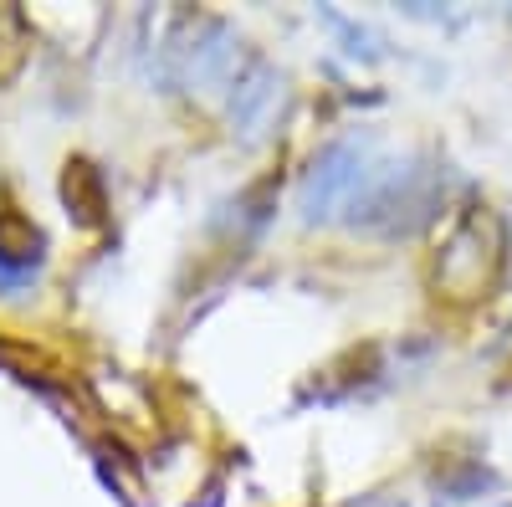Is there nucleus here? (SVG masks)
Masks as SVG:
<instances>
[{
	"mask_svg": "<svg viewBox=\"0 0 512 507\" xmlns=\"http://www.w3.org/2000/svg\"><path fill=\"white\" fill-rule=\"evenodd\" d=\"M287 72L267 57H241V67L231 72L226 82V123H231V134L241 144H262L272 129H277V118L287 113Z\"/></svg>",
	"mask_w": 512,
	"mask_h": 507,
	"instance_id": "nucleus-5",
	"label": "nucleus"
},
{
	"mask_svg": "<svg viewBox=\"0 0 512 507\" xmlns=\"http://www.w3.org/2000/svg\"><path fill=\"white\" fill-rule=\"evenodd\" d=\"M446 195V164L436 154H405V159H379L369 169L364 190L349 205V226L364 236H410L441 210Z\"/></svg>",
	"mask_w": 512,
	"mask_h": 507,
	"instance_id": "nucleus-1",
	"label": "nucleus"
},
{
	"mask_svg": "<svg viewBox=\"0 0 512 507\" xmlns=\"http://www.w3.org/2000/svg\"><path fill=\"white\" fill-rule=\"evenodd\" d=\"M349 507H405V497H390V492H369V497H354Z\"/></svg>",
	"mask_w": 512,
	"mask_h": 507,
	"instance_id": "nucleus-9",
	"label": "nucleus"
},
{
	"mask_svg": "<svg viewBox=\"0 0 512 507\" xmlns=\"http://www.w3.org/2000/svg\"><path fill=\"white\" fill-rule=\"evenodd\" d=\"M323 21L338 31V41H344V52L349 57H359V62H374V57H384L379 47H384V41H379V31H369L364 21H349V16H338V11H323Z\"/></svg>",
	"mask_w": 512,
	"mask_h": 507,
	"instance_id": "nucleus-8",
	"label": "nucleus"
},
{
	"mask_svg": "<svg viewBox=\"0 0 512 507\" xmlns=\"http://www.w3.org/2000/svg\"><path fill=\"white\" fill-rule=\"evenodd\" d=\"M502 226L487 210H472L461 216L441 246V262H436V287H446V298H477V292L492 287L497 267H502Z\"/></svg>",
	"mask_w": 512,
	"mask_h": 507,
	"instance_id": "nucleus-4",
	"label": "nucleus"
},
{
	"mask_svg": "<svg viewBox=\"0 0 512 507\" xmlns=\"http://www.w3.org/2000/svg\"><path fill=\"white\" fill-rule=\"evenodd\" d=\"M497 507H512V502H497Z\"/></svg>",
	"mask_w": 512,
	"mask_h": 507,
	"instance_id": "nucleus-10",
	"label": "nucleus"
},
{
	"mask_svg": "<svg viewBox=\"0 0 512 507\" xmlns=\"http://www.w3.org/2000/svg\"><path fill=\"white\" fill-rule=\"evenodd\" d=\"M374 164H379V154H374L369 134H338V139H328L308 159L303 180H297V216H303V226H328L338 216H349V205L364 190Z\"/></svg>",
	"mask_w": 512,
	"mask_h": 507,
	"instance_id": "nucleus-3",
	"label": "nucleus"
},
{
	"mask_svg": "<svg viewBox=\"0 0 512 507\" xmlns=\"http://www.w3.org/2000/svg\"><path fill=\"white\" fill-rule=\"evenodd\" d=\"M236 67H241V36L221 16H180L164 31L154 57V77L169 93H205L216 82H231Z\"/></svg>",
	"mask_w": 512,
	"mask_h": 507,
	"instance_id": "nucleus-2",
	"label": "nucleus"
},
{
	"mask_svg": "<svg viewBox=\"0 0 512 507\" xmlns=\"http://www.w3.org/2000/svg\"><path fill=\"white\" fill-rule=\"evenodd\" d=\"M62 200L72 210V221L77 226H103L108 216V195H103V180H98V169L88 159H67V175H62Z\"/></svg>",
	"mask_w": 512,
	"mask_h": 507,
	"instance_id": "nucleus-7",
	"label": "nucleus"
},
{
	"mask_svg": "<svg viewBox=\"0 0 512 507\" xmlns=\"http://www.w3.org/2000/svg\"><path fill=\"white\" fill-rule=\"evenodd\" d=\"M47 267V236L16 205H0V298H21Z\"/></svg>",
	"mask_w": 512,
	"mask_h": 507,
	"instance_id": "nucleus-6",
	"label": "nucleus"
}]
</instances>
